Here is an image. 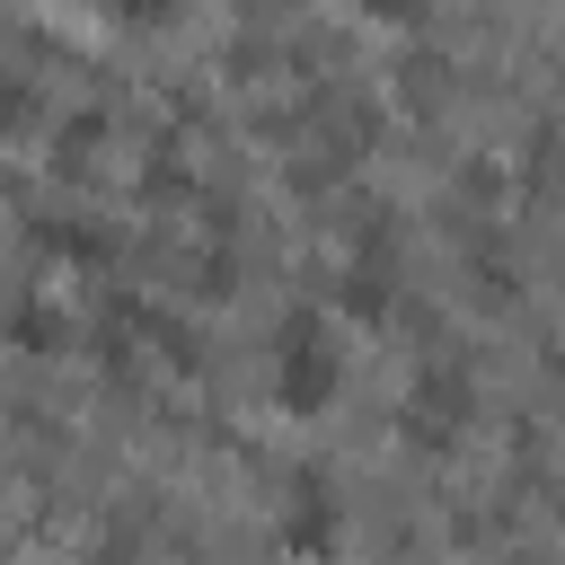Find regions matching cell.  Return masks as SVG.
I'll list each match as a JSON object with an SVG mask.
<instances>
[{"mask_svg":"<svg viewBox=\"0 0 565 565\" xmlns=\"http://www.w3.org/2000/svg\"><path fill=\"white\" fill-rule=\"evenodd\" d=\"M344 397V335H335V318L309 300V309H282L274 318V406L282 415H327Z\"/></svg>","mask_w":565,"mask_h":565,"instance_id":"cell-1","label":"cell"},{"mask_svg":"<svg viewBox=\"0 0 565 565\" xmlns=\"http://www.w3.org/2000/svg\"><path fill=\"white\" fill-rule=\"evenodd\" d=\"M468 424H477V371H468L459 353H433V362L415 371L406 406H397V433H406L415 450H450Z\"/></svg>","mask_w":565,"mask_h":565,"instance_id":"cell-2","label":"cell"},{"mask_svg":"<svg viewBox=\"0 0 565 565\" xmlns=\"http://www.w3.org/2000/svg\"><path fill=\"white\" fill-rule=\"evenodd\" d=\"M344 494H335V477L309 459V468H291V486H282V512H274V539H282V556H300V565H335V547H344Z\"/></svg>","mask_w":565,"mask_h":565,"instance_id":"cell-3","label":"cell"},{"mask_svg":"<svg viewBox=\"0 0 565 565\" xmlns=\"http://www.w3.org/2000/svg\"><path fill=\"white\" fill-rule=\"evenodd\" d=\"M388 309H397V265H362V256H344V274H335V291H327V318L380 327Z\"/></svg>","mask_w":565,"mask_h":565,"instance_id":"cell-4","label":"cell"},{"mask_svg":"<svg viewBox=\"0 0 565 565\" xmlns=\"http://www.w3.org/2000/svg\"><path fill=\"white\" fill-rule=\"evenodd\" d=\"M35 247H44L53 265H106V247H115V238H106L88 212H71V221L53 212V221H35Z\"/></svg>","mask_w":565,"mask_h":565,"instance_id":"cell-5","label":"cell"},{"mask_svg":"<svg viewBox=\"0 0 565 565\" xmlns=\"http://www.w3.org/2000/svg\"><path fill=\"white\" fill-rule=\"evenodd\" d=\"M468 291H477L486 309H512V300H521V265H512V247L477 238V247H468Z\"/></svg>","mask_w":565,"mask_h":565,"instance_id":"cell-6","label":"cell"},{"mask_svg":"<svg viewBox=\"0 0 565 565\" xmlns=\"http://www.w3.org/2000/svg\"><path fill=\"white\" fill-rule=\"evenodd\" d=\"M397 97L441 106V97H450V53H406V62H397Z\"/></svg>","mask_w":565,"mask_h":565,"instance_id":"cell-7","label":"cell"},{"mask_svg":"<svg viewBox=\"0 0 565 565\" xmlns=\"http://www.w3.org/2000/svg\"><path fill=\"white\" fill-rule=\"evenodd\" d=\"M97 141H106V115H71V124L53 132V159H62V168H88Z\"/></svg>","mask_w":565,"mask_h":565,"instance_id":"cell-8","label":"cell"},{"mask_svg":"<svg viewBox=\"0 0 565 565\" xmlns=\"http://www.w3.org/2000/svg\"><path fill=\"white\" fill-rule=\"evenodd\" d=\"M9 335H18V344H35V353H44V344H62V335H71V327H62V318H53V309H44V300H18V309H9Z\"/></svg>","mask_w":565,"mask_h":565,"instance_id":"cell-9","label":"cell"},{"mask_svg":"<svg viewBox=\"0 0 565 565\" xmlns=\"http://www.w3.org/2000/svg\"><path fill=\"white\" fill-rule=\"evenodd\" d=\"M353 9H362L371 26H397V35H406V26H424V9H433V0H353Z\"/></svg>","mask_w":565,"mask_h":565,"instance_id":"cell-10","label":"cell"},{"mask_svg":"<svg viewBox=\"0 0 565 565\" xmlns=\"http://www.w3.org/2000/svg\"><path fill=\"white\" fill-rule=\"evenodd\" d=\"M26 115H35V88L26 79H0V132H18Z\"/></svg>","mask_w":565,"mask_h":565,"instance_id":"cell-11","label":"cell"},{"mask_svg":"<svg viewBox=\"0 0 565 565\" xmlns=\"http://www.w3.org/2000/svg\"><path fill=\"white\" fill-rule=\"evenodd\" d=\"M115 18H124V26H168L177 0H115Z\"/></svg>","mask_w":565,"mask_h":565,"instance_id":"cell-12","label":"cell"},{"mask_svg":"<svg viewBox=\"0 0 565 565\" xmlns=\"http://www.w3.org/2000/svg\"><path fill=\"white\" fill-rule=\"evenodd\" d=\"M503 565H530V556H503Z\"/></svg>","mask_w":565,"mask_h":565,"instance_id":"cell-13","label":"cell"}]
</instances>
